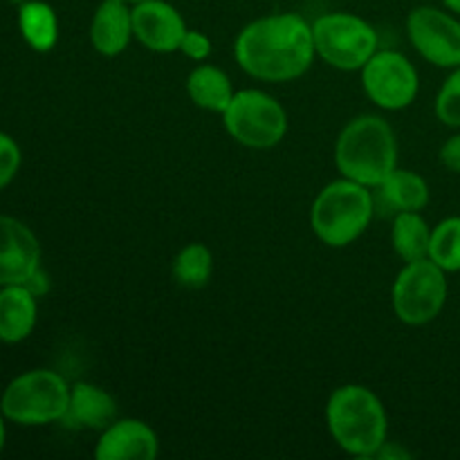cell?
Listing matches in <instances>:
<instances>
[{"label": "cell", "instance_id": "20", "mask_svg": "<svg viewBox=\"0 0 460 460\" xmlns=\"http://www.w3.org/2000/svg\"><path fill=\"white\" fill-rule=\"evenodd\" d=\"M18 25L27 43L39 52H48L54 48L58 39V21L54 9L40 0H30L21 7Z\"/></svg>", "mask_w": 460, "mask_h": 460}, {"label": "cell", "instance_id": "6", "mask_svg": "<svg viewBox=\"0 0 460 460\" xmlns=\"http://www.w3.org/2000/svg\"><path fill=\"white\" fill-rule=\"evenodd\" d=\"M313 36L319 57L337 70H362L377 52V31L355 13H323L313 22Z\"/></svg>", "mask_w": 460, "mask_h": 460}, {"label": "cell", "instance_id": "16", "mask_svg": "<svg viewBox=\"0 0 460 460\" xmlns=\"http://www.w3.org/2000/svg\"><path fill=\"white\" fill-rule=\"evenodd\" d=\"M36 323V295L27 286L0 290V341L16 344L30 337Z\"/></svg>", "mask_w": 460, "mask_h": 460}, {"label": "cell", "instance_id": "25", "mask_svg": "<svg viewBox=\"0 0 460 460\" xmlns=\"http://www.w3.org/2000/svg\"><path fill=\"white\" fill-rule=\"evenodd\" d=\"M180 52H182L184 57L193 58V61H205L211 54V40L207 39V34H202V31L187 30L182 43H180Z\"/></svg>", "mask_w": 460, "mask_h": 460}, {"label": "cell", "instance_id": "8", "mask_svg": "<svg viewBox=\"0 0 460 460\" xmlns=\"http://www.w3.org/2000/svg\"><path fill=\"white\" fill-rule=\"evenodd\" d=\"M447 301L445 270L431 259L411 261L400 270L391 292V304L398 319L407 326L434 322Z\"/></svg>", "mask_w": 460, "mask_h": 460}, {"label": "cell", "instance_id": "23", "mask_svg": "<svg viewBox=\"0 0 460 460\" xmlns=\"http://www.w3.org/2000/svg\"><path fill=\"white\" fill-rule=\"evenodd\" d=\"M436 115L445 126H460V66L445 79L438 97H436Z\"/></svg>", "mask_w": 460, "mask_h": 460}, {"label": "cell", "instance_id": "22", "mask_svg": "<svg viewBox=\"0 0 460 460\" xmlns=\"http://www.w3.org/2000/svg\"><path fill=\"white\" fill-rule=\"evenodd\" d=\"M429 259L445 272L460 270V216L443 220L431 229Z\"/></svg>", "mask_w": 460, "mask_h": 460}, {"label": "cell", "instance_id": "21", "mask_svg": "<svg viewBox=\"0 0 460 460\" xmlns=\"http://www.w3.org/2000/svg\"><path fill=\"white\" fill-rule=\"evenodd\" d=\"M214 272V254L202 243H189L173 259V279L182 288L200 290L209 283Z\"/></svg>", "mask_w": 460, "mask_h": 460}, {"label": "cell", "instance_id": "28", "mask_svg": "<svg viewBox=\"0 0 460 460\" xmlns=\"http://www.w3.org/2000/svg\"><path fill=\"white\" fill-rule=\"evenodd\" d=\"M4 445V422H3V416H0V449H3Z\"/></svg>", "mask_w": 460, "mask_h": 460}, {"label": "cell", "instance_id": "7", "mask_svg": "<svg viewBox=\"0 0 460 460\" xmlns=\"http://www.w3.org/2000/svg\"><path fill=\"white\" fill-rule=\"evenodd\" d=\"M223 124L243 146L272 148L286 137L288 112L263 90H241L225 108Z\"/></svg>", "mask_w": 460, "mask_h": 460}, {"label": "cell", "instance_id": "26", "mask_svg": "<svg viewBox=\"0 0 460 460\" xmlns=\"http://www.w3.org/2000/svg\"><path fill=\"white\" fill-rule=\"evenodd\" d=\"M440 162H443L447 169L460 173V135H454L440 148Z\"/></svg>", "mask_w": 460, "mask_h": 460}, {"label": "cell", "instance_id": "4", "mask_svg": "<svg viewBox=\"0 0 460 460\" xmlns=\"http://www.w3.org/2000/svg\"><path fill=\"white\" fill-rule=\"evenodd\" d=\"M376 198L368 187L341 178L319 191L310 209V225L328 247H346L358 241L371 225Z\"/></svg>", "mask_w": 460, "mask_h": 460}, {"label": "cell", "instance_id": "24", "mask_svg": "<svg viewBox=\"0 0 460 460\" xmlns=\"http://www.w3.org/2000/svg\"><path fill=\"white\" fill-rule=\"evenodd\" d=\"M21 166V148L9 137L7 133H0V189L7 187L18 173Z\"/></svg>", "mask_w": 460, "mask_h": 460}, {"label": "cell", "instance_id": "9", "mask_svg": "<svg viewBox=\"0 0 460 460\" xmlns=\"http://www.w3.org/2000/svg\"><path fill=\"white\" fill-rule=\"evenodd\" d=\"M362 84L368 99L385 111H402L416 99L420 79L404 54L377 49L362 67Z\"/></svg>", "mask_w": 460, "mask_h": 460}, {"label": "cell", "instance_id": "5", "mask_svg": "<svg viewBox=\"0 0 460 460\" xmlns=\"http://www.w3.org/2000/svg\"><path fill=\"white\" fill-rule=\"evenodd\" d=\"M70 391L58 373L36 368L18 376L4 389L0 411L18 425H48L66 416Z\"/></svg>", "mask_w": 460, "mask_h": 460}, {"label": "cell", "instance_id": "18", "mask_svg": "<svg viewBox=\"0 0 460 460\" xmlns=\"http://www.w3.org/2000/svg\"><path fill=\"white\" fill-rule=\"evenodd\" d=\"M187 93L196 106L205 111L220 112L229 106L234 97V88L229 76L216 66H198L193 67L187 79Z\"/></svg>", "mask_w": 460, "mask_h": 460}, {"label": "cell", "instance_id": "27", "mask_svg": "<svg viewBox=\"0 0 460 460\" xmlns=\"http://www.w3.org/2000/svg\"><path fill=\"white\" fill-rule=\"evenodd\" d=\"M443 3H445V7H447V9H452V12L460 13V0H443Z\"/></svg>", "mask_w": 460, "mask_h": 460}, {"label": "cell", "instance_id": "19", "mask_svg": "<svg viewBox=\"0 0 460 460\" xmlns=\"http://www.w3.org/2000/svg\"><path fill=\"white\" fill-rule=\"evenodd\" d=\"M391 243H394L395 254L404 263L429 259L431 229L427 225V220L420 216V211H402V214H395L394 229H391Z\"/></svg>", "mask_w": 460, "mask_h": 460}, {"label": "cell", "instance_id": "3", "mask_svg": "<svg viewBox=\"0 0 460 460\" xmlns=\"http://www.w3.org/2000/svg\"><path fill=\"white\" fill-rule=\"evenodd\" d=\"M326 420L335 443L353 456L373 458L386 443L385 404L362 385H344L332 391Z\"/></svg>", "mask_w": 460, "mask_h": 460}, {"label": "cell", "instance_id": "29", "mask_svg": "<svg viewBox=\"0 0 460 460\" xmlns=\"http://www.w3.org/2000/svg\"><path fill=\"white\" fill-rule=\"evenodd\" d=\"M126 3H133L135 4V3H142V0H126Z\"/></svg>", "mask_w": 460, "mask_h": 460}, {"label": "cell", "instance_id": "15", "mask_svg": "<svg viewBox=\"0 0 460 460\" xmlns=\"http://www.w3.org/2000/svg\"><path fill=\"white\" fill-rule=\"evenodd\" d=\"M133 9L126 0H102L90 25L93 48L103 57H117L133 39Z\"/></svg>", "mask_w": 460, "mask_h": 460}, {"label": "cell", "instance_id": "13", "mask_svg": "<svg viewBox=\"0 0 460 460\" xmlns=\"http://www.w3.org/2000/svg\"><path fill=\"white\" fill-rule=\"evenodd\" d=\"M160 452L157 434L142 420L124 418L102 431L94 447L99 460H153Z\"/></svg>", "mask_w": 460, "mask_h": 460}, {"label": "cell", "instance_id": "14", "mask_svg": "<svg viewBox=\"0 0 460 460\" xmlns=\"http://www.w3.org/2000/svg\"><path fill=\"white\" fill-rule=\"evenodd\" d=\"M117 420V402L108 391L79 382L70 391V404L61 422L70 429L103 431Z\"/></svg>", "mask_w": 460, "mask_h": 460}, {"label": "cell", "instance_id": "2", "mask_svg": "<svg viewBox=\"0 0 460 460\" xmlns=\"http://www.w3.org/2000/svg\"><path fill=\"white\" fill-rule=\"evenodd\" d=\"M335 164L344 178L380 187L398 169V139L389 121L377 115L350 119L337 137Z\"/></svg>", "mask_w": 460, "mask_h": 460}, {"label": "cell", "instance_id": "17", "mask_svg": "<svg viewBox=\"0 0 460 460\" xmlns=\"http://www.w3.org/2000/svg\"><path fill=\"white\" fill-rule=\"evenodd\" d=\"M376 202H380L382 209H389L391 214L422 211L429 202V184L425 182L422 175L413 173V171L395 169L377 187Z\"/></svg>", "mask_w": 460, "mask_h": 460}, {"label": "cell", "instance_id": "10", "mask_svg": "<svg viewBox=\"0 0 460 460\" xmlns=\"http://www.w3.org/2000/svg\"><path fill=\"white\" fill-rule=\"evenodd\" d=\"M413 48L438 67L460 66V22L436 7H416L407 18Z\"/></svg>", "mask_w": 460, "mask_h": 460}, {"label": "cell", "instance_id": "12", "mask_svg": "<svg viewBox=\"0 0 460 460\" xmlns=\"http://www.w3.org/2000/svg\"><path fill=\"white\" fill-rule=\"evenodd\" d=\"M187 22L166 0H142L133 7V34L151 52L171 54L180 49Z\"/></svg>", "mask_w": 460, "mask_h": 460}, {"label": "cell", "instance_id": "11", "mask_svg": "<svg viewBox=\"0 0 460 460\" xmlns=\"http://www.w3.org/2000/svg\"><path fill=\"white\" fill-rule=\"evenodd\" d=\"M40 245L21 220L0 216V286H27L39 272Z\"/></svg>", "mask_w": 460, "mask_h": 460}, {"label": "cell", "instance_id": "1", "mask_svg": "<svg viewBox=\"0 0 460 460\" xmlns=\"http://www.w3.org/2000/svg\"><path fill=\"white\" fill-rule=\"evenodd\" d=\"M313 25L299 13H270L256 18L236 39V61L261 81L299 79L314 61Z\"/></svg>", "mask_w": 460, "mask_h": 460}]
</instances>
